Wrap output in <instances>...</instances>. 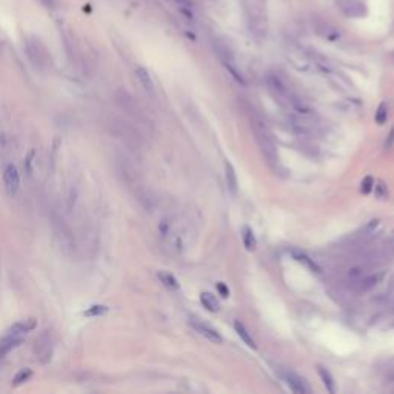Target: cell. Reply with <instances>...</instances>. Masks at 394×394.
Wrapping results in <instances>:
<instances>
[{
  "label": "cell",
  "instance_id": "83f0119b",
  "mask_svg": "<svg viewBox=\"0 0 394 394\" xmlns=\"http://www.w3.org/2000/svg\"><path fill=\"white\" fill-rule=\"evenodd\" d=\"M217 290H219V293H220V296H222V297H228V296H230V291H228V288H227V286L223 285L222 282H220V283H217Z\"/></svg>",
  "mask_w": 394,
  "mask_h": 394
},
{
  "label": "cell",
  "instance_id": "44dd1931",
  "mask_svg": "<svg viewBox=\"0 0 394 394\" xmlns=\"http://www.w3.org/2000/svg\"><path fill=\"white\" fill-rule=\"evenodd\" d=\"M293 256H294V259H296V261H297V262H300V263L303 262V263H305V265L310 268V270H312V271L319 273V268H317V265H316L314 262H312V261H311V259H310L307 254H303V253H300V251H293Z\"/></svg>",
  "mask_w": 394,
  "mask_h": 394
},
{
  "label": "cell",
  "instance_id": "2e32d148",
  "mask_svg": "<svg viewBox=\"0 0 394 394\" xmlns=\"http://www.w3.org/2000/svg\"><path fill=\"white\" fill-rule=\"evenodd\" d=\"M200 302H202V305L211 312H217L219 308H220L216 296H213L211 293H202L200 294Z\"/></svg>",
  "mask_w": 394,
  "mask_h": 394
},
{
  "label": "cell",
  "instance_id": "6da1fadb",
  "mask_svg": "<svg viewBox=\"0 0 394 394\" xmlns=\"http://www.w3.org/2000/svg\"><path fill=\"white\" fill-rule=\"evenodd\" d=\"M251 128L254 131L256 140L259 143V147H261V151H262L263 157L266 159V162L270 165H277L279 164V154H277L276 143H274V139L271 136L270 130H268V127L261 119L254 117V119H251Z\"/></svg>",
  "mask_w": 394,
  "mask_h": 394
},
{
  "label": "cell",
  "instance_id": "3957f363",
  "mask_svg": "<svg viewBox=\"0 0 394 394\" xmlns=\"http://www.w3.org/2000/svg\"><path fill=\"white\" fill-rule=\"evenodd\" d=\"M266 85H268V89H270V93L273 94V97L283 106L288 105L291 98L296 96V94L291 93L290 86L276 74H270L266 77Z\"/></svg>",
  "mask_w": 394,
  "mask_h": 394
},
{
  "label": "cell",
  "instance_id": "d4e9b609",
  "mask_svg": "<svg viewBox=\"0 0 394 394\" xmlns=\"http://www.w3.org/2000/svg\"><path fill=\"white\" fill-rule=\"evenodd\" d=\"M373 185H374L373 177H371V176L365 177V179H363V182H362V193H363V194H368V193L371 191Z\"/></svg>",
  "mask_w": 394,
  "mask_h": 394
},
{
  "label": "cell",
  "instance_id": "cb8c5ba5",
  "mask_svg": "<svg viewBox=\"0 0 394 394\" xmlns=\"http://www.w3.org/2000/svg\"><path fill=\"white\" fill-rule=\"evenodd\" d=\"M106 311H108V308H106L105 305H93L91 308H88L85 311V316H88V317H98V316H103Z\"/></svg>",
  "mask_w": 394,
  "mask_h": 394
},
{
  "label": "cell",
  "instance_id": "8992f818",
  "mask_svg": "<svg viewBox=\"0 0 394 394\" xmlns=\"http://www.w3.org/2000/svg\"><path fill=\"white\" fill-rule=\"evenodd\" d=\"M26 54L35 68H43L47 64V54H45L42 43L37 39H30L26 42Z\"/></svg>",
  "mask_w": 394,
  "mask_h": 394
},
{
  "label": "cell",
  "instance_id": "ac0fdd59",
  "mask_svg": "<svg viewBox=\"0 0 394 394\" xmlns=\"http://www.w3.org/2000/svg\"><path fill=\"white\" fill-rule=\"evenodd\" d=\"M234 328H236V333L239 334V337L244 340V342L249 346V348H256V342L253 340V337L249 336V333L246 331V328L244 327V324H240L239 320L234 322Z\"/></svg>",
  "mask_w": 394,
  "mask_h": 394
},
{
  "label": "cell",
  "instance_id": "484cf974",
  "mask_svg": "<svg viewBox=\"0 0 394 394\" xmlns=\"http://www.w3.org/2000/svg\"><path fill=\"white\" fill-rule=\"evenodd\" d=\"M376 196H378L379 199H383V197L388 196V190L387 186L383 185V182H378V185H376Z\"/></svg>",
  "mask_w": 394,
  "mask_h": 394
},
{
  "label": "cell",
  "instance_id": "7a4b0ae2",
  "mask_svg": "<svg viewBox=\"0 0 394 394\" xmlns=\"http://www.w3.org/2000/svg\"><path fill=\"white\" fill-rule=\"evenodd\" d=\"M110 127V131L114 134V137L120 139L125 145L130 147V148H139L140 147V136L136 130V127H132L131 123L128 122H123L120 119H111V122L108 123Z\"/></svg>",
  "mask_w": 394,
  "mask_h": 394
},
{
  "label": "cell",
  "instance_id": "603a6c76",
  "mask_svg": "<svg viewBox=\"0 0 394 394\" xmlns=\"http://www.w3.org/2000/svg\"><path fill=\"white\" fill-rule=\"evenodd\" d=\"M31 376H33V370L31 368H23V370H20L19 373L16 374L13 383L16 385V387H17V385H22L25 382H28L31 379Z\"/></svg>",
  "mask_w": 394,
  "mask_h": 394
},
{
  "label": "cell",
  "instance_id": "d6986e66",
  "mask_svg": "<svg viewBox=\"0 0 394 394\" xmlns=\"http://www.w3.org/2000/svg\"><path fill=\"white\" fill-rule=\"evenodd\" d=\"M317 370H319V376H320L322 382H324V385H325L327 391H329V393H336L334 379H333V376H331V373H329L328 370H325L324 366H319Z\"/></svg>",
  "mask_w": 394,
  "mask_h": 394
},
{
  "label": "cell",
  "instance_id": "8fae6325",
  "mask_svg": "<svg viewBox=\"0 0 394 394\" xmlns=\"http://www.w3.org/2000/svg\"><path fill=\"white\" fill-rule=\"evenodd\" d=\"M37 327V322L35 319L30 317V319H23V320H19L16 322V324L10 328L8 331V334H13V336H23L26 333H31V331Z\"/></svg>",
  "mask_w": 394,
  "mask_h": 394
},
{
  "label": "cell",
  "instance_id": "ba28073f",
  "mask_svg": "<svg viewBox=\"0 0 394 394\" xmlns=\"http://www.w3.org/2000/svg\"><path fill=\"white\" fill-rule=\"evenodd\" d=\"M217 52H219V57L222 60L223 66H225L230 71V74L234 77L240 85H245L244 74H242V71L237 68V64H236V60H234V57H232L231 52L227 48H219Z\"/></svg>",
  "mask_w": 394,
  "mask_h": 394
},
{
  "label": "cell",
  "instance_id": "4316f807",
  "mask_svg": "<svg viewBox=\"0 0 394 394\" xmlns=\"http://www.w3.org/2000/svg\"><path fill=\"white\" fill-rule=\"evenodd\" d=\"M47 10H57L60 6V0H39Z\"/></svg>",
  "mask_w": 394,
  "mask_h": 394
},
{
  "label": "cell",
  "instance_id": "9c48e42d",
  "mask_svg": "<svg viewBox=\"0 0 394 394\" xmlns=\"http://www.w3.org/2000/svg\"><path fill=\"white\" fill-rule=\"evenodd\" d=\"M283 379H285V383L288 385V388L296 393V394H308L310 393V388L307 382L303 380L300 376H297L293 371H286L283 374Z\"/></svg>",
  "mask_w": 394,
  "mask_h": 394
},
{
  "label": "cell",
  "instance_id": "5b68a950",
  "mask_svg": "<svg viewBox=\"0 0 394 394\" xmlns=\"http://www.w3.org/2000/svg\"><path fill=\"white\" fill-rule=\"evenodd\" d=\"M51 223H52V228H54L56 236L60 240V244L64 245L65 248H68V249H73L74 248L73 231H71V228L65 223V220L60 219L57 214H52V216H51Z\"/></svg>",
  "mask_w": 394,
  "mask_h": 394
},
{
  "label": "cell",
  "instance_id": "e0dca14e",
  "mask_svg": "<svg viewBox=\"0 0 394 394\" xmlns=\"http://www.w3.org/2000/svg\"><path fill=\"white\" fill-rule=\"evenodd\" d=\"M157 277H159V280L162 282L168 290L177 291L179 288H181V285H179L177 279H176V277H174L173 274L165 273V271H159V273H157Z\"/></svg>",
  "mask_w": 394,
  "mask_h": 394
},
{
  "label": "cell",
  "instance_id": "ffe728a7",
  "mask_svg": "<svg viewBox=\"0 0 394 394\" xmlns=\"http://www.w3.org/2000/svg\"><path fill=\"white\" fill-rule=\"evenodd\" d=\"M242 237H244V244H245L246 249L253 251V249L256 248V237H254V232L251 231V228L244 227V231H242Z\"/></svg>",
  "mask_w": 394,
  "mask_h": 394
},
{
  "label": "cell",
  "instance_id": "277c9868",
  "mask_svg": "<svg viewBox=\"0 0 394 394\" xmlns=\"http://www.w3.org/2000/svg\"><path fill=\"white\" fill-rule=\"evenodd\" d=\"M115 100H117L119 106L130 115V117H132L139 123L145 122V115H143L142 110L139 108V105L134 102V98L130 94H127L125 91H119L117 96H115Z\"/></svg>",
  "mask_w": 394,
  "mask_h": 394
},
{
  "label": "cell",
  "instance_id": "52a82bcc",
  "mask_svg": "<svg viewBox=\"0 0 394 394\" xmlns=\"http://www.w3.org/2000/svg\"><path fill=\"white\" fill-rule=\"evenodd\" d=\"M3 183H5L8 194L14 196L17 191H19V188H20V174H19V169L16 168V165L8 164L5 166V169H3Z\"/></svg>",
  "mask_w": 394,
  "mask_h": 394
},
{
  "label": "cell",
  "instance_id": "30bf717a",
  "mask_svg": "<svg viewBox=\"0 0 394 394\" xmlns=\"http://www.w3.org/2000/svg\"><path fill=\"white\" fill-rule=\"evenodd\" d=\"M191 327H193L200 336L207 337L208 340H211V342L222 344V336H220L214 328H211L210 325H207V324H203V322H199V320H194V319H193V320H191Z\"/></svg>",
  "mask_w": 394,
  "mask_h": 394
},
{
  "label": "cell",
  "instance_id": "5bb4252c",
  "mask_svg": "<svg viewBox=\"0 0 394 394\" xmlns=\"http://www.w3.org/2000/svg\"><path fill=\"white\" fill-rule=\"evenodd\" d=\"M316 30H317V34H320L322 37L327 39V40H337L340 37L339 30H336L334 26L329 25L328 22H320L316 26Z\"/></svg>",
  "mask_w": 394,
  "mask_h": 394
},
{
  "label": "cell",
  "instance_id": "7402d4cb",
  "mask_svg": "<svg viewBox=\"0 0 394 394\" xmlns=\"http://www.w3.org/2000/svg\"><path fill=\"white\" fill-rule=\"evenodd\" d=\"M387 119H388V105L385 102H382L379 105L378 111H376V123L383 125L385 122H387Z\"/></svg>",
  "mask_w": 394,
  "mask_h": 394
},
{
  "label": "cell",
  "instance_id": "4fadbf2b",
  "mask_svg": "<svg viewBox=\"0 0 394 394\" xmlns=\"http://www.w3.org/2000/svg\"><path fill=\"white\" fill-rule=\"evenodd\" d=\"M136 77L139 80V83L142 85V88L145 89L148 94H154V82H153V79H151V74L148 73L147 68L137 66L136 68Z\"/></svg>",
  "mask_w": 394,
  "mask_h": 394
},
{
  "label": "cell",
  "instance_id": "9a60e30c",
  "mask_svg": "<svg viewBox=\"0 0 394 394\" xmlns=\"http://www.w3.org/2000/svg\"><path fill=\"white\" fill-rule=\"evenodd\" d=\"M225 177H227V185L231 194H237V176L234 171V166H232L228 160L225 162Z\"/></svg>",
  "mask_w": 394,
  "mask_h": 394
},
{
  "label": "cell",
  "instance_id": "7c38bea8",
  "mask_svg": "<svg viewBox=\"0 0 394 394\" xmlns=\"http://www.w3.org/2000/svg\"><path fill=\"white\" fill-rule=\"evenodd\" d=\"M22 342H23V339L20 336H13V334L5 336L2 340H0V357H3L8 353H11L13 350H16V348L19 346Z\"/></svg>",
  "mask_w": 394,
  "mask_h": 394
}]
</instances>
